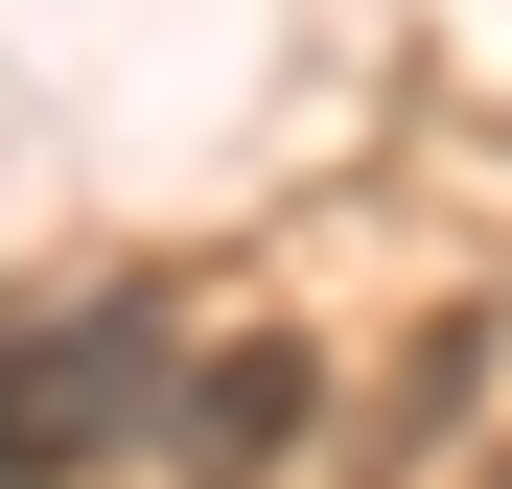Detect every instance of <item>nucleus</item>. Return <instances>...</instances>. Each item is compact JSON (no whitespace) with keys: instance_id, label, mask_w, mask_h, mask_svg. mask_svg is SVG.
<instances>
[{"instance_id":"1","label":"nucleus","mask_w":512,"mask_h":489,"mask_svg":"<svg viewBox=\"0 0 512 489\" xmlns=\"http://www.w3.org/2000/svg\"><path fill=\"white\" fill-rule=\"evenodd\" d=\"M140 373H163L140 303H0V489H70L140 420Z\"/></svg>"},{"instance_id":"2","label":"nucleus","mask_w":512,"mask_h":489,"mask_svg":"<svg viewBox=\"0 0 512 489\" xmlns=\"http://www.w3.org/2000/svg\"><path fill=\"white\" fill-rule=\"evenodd\" d=\"M163 443H187V489H256V466L303 443V350H280V326H233V350L163 396Z\"/></svg>"}]
</instances>
